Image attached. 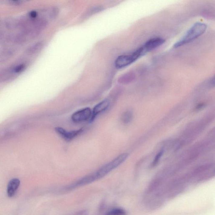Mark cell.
Returning <instances> with one entry per match:
<instances>
[{
	"instance_id": "obj_1",
	"label": "cell",
	"mask_w": 215,
	"mask_h": 215,
	"mask_svg": "<svg viewBox=\"0 0 215 215\" xmlns=\"http://www.w3.org/2000/svg\"><path fill=\"white\" fill-rule=\"evenodd\" d=\"M207 28V25L204 23H195L174 44V47H179L193 41L204 34Z\"/></svg>"
},
{
	"instance_id": "obj_2",
	"label": "cell",
	"mask_w": 215,
	"mask_h": 215,
	"mask_svg": "<svg viewBox=\"0 0 215 215\" xmlns=\"http://www.w3.org/2000/svg\"><path fill=\"white\" fill-rule=\"evenodd\" d=\"M128 156V153H122L119 155L110 162L107 163L101 167L100 169L94 173L97 180L103 178L109 173L110 172L119 166L126 160Z\"/></svg>"
},
{
	"instance_id": "obj_3",
	"label": "cell",
	"mask_w": 215,
	"mask_h": 215,
	"mask_svg": "<svg viewBox=\"0 0 215 215\" xmlns=\"http://www.w3.org/2000/svg\"><path fill=\"white\" fill-rule=\"evenodd\" d=\"M145 53L143 47H142L131 54L119 56L117 59H116L115 67L118 69H121L127 67L135 61L139 57Z\"/></svg>"
},
{
	"instance_id": "obj_4",
	"label": "cell",
	"mask_w": 215,
	"mask_h": 215,
	"mask_svg": "<svg viewBox=\"0 0 215 215\" xmlns=\"http://www.w3.org/2000/svg\"><path fill=\"white\" fill-rule=\"evenodd\" d=\"M92 115V111L90 108L79 110L72 114V119L74 122H81L90 119Z\"/></svg>"
},
{
	"instance_id": "obj_5",
	"label": "cell",
	"mask_w": 215,
	"mask_h": 215,
	"mask_svg": "<svg viewBox=\"0 0 215 215\" xmlns=\"http://www.w3.org/2000/svg\"><path fill=\"white\" fill-rule=\"evenodd\" d=\"M55 130L64 139L69 141L72 140L73 138L79 135L83 132V129L79 130L67 131L65 129L60 127H57L55 128Z\"/></svg>"
},
{
	"instance_id": "obj_6",
	"label": "cell",
	"mask_w": 215,
	"mask_h": 215,
	"mask_svg": "<svg viewBox=\"0 0 215 215\" xmlns=\"http://www.w3.org/2000/svg\"><path fill=\"white\" fill-rule=\"evenodd\" d=\"M110 103L111 102L109 100L105 99L95 106L93 109L92 115L90 120L93 121L97 116L108 109V108L109 107Z\"/></svg>"
},
{
	"instance_id": "obj_7",
	"label": "cell",
	"mask_w": 215,
	"mask_h": 215,
	"mask_svg": "<svg viewBox=\"0 0 215 215\" xmlns=\"http://www.w3.org/2000/svg\"><path fill=\"white\" fill-rule=\"evenodd\" d=\"M164 42L165 40L161 38H153L148 41L142 47L145 53H146L162 45Z\"/></svg>"
},
{
	"instance_id": "obj_8",
	"label": "cell",
	"mask_w": 215,
	"mask_h": 215,
	"mask_svg": "<svg viewBox=\"0 0 215 215\" xmlns=\"http://www.w3.org/2000/svg\"><path fill=\"white\" fill-rule=\"evenodd\" d=\"M213 164L211 163H207V164H203L195 168L191 174L188 175V176L190 178L192 177L201 175H203L204 176L205 174V173L213 168Z\"/></svg>"
},
{
	"instance_id": "obj_9",
	"label": "cell",
	"mask_w": 215,
	"mask_h": 215,
	"mask_svg": "<svg viewBox=\"0 0 215 215\" xmlns=\"http://www.w3.org/2000/svg\"><path fill=\"white\" fill-rule=\"evenodd\" d=\"M20 181L19 179H13L9 181L8 184L7 194L8 196L11 197L16 194L20 185Z\"/></svg>"
},
{
	"instance_id": "obj_10",
	"label": "cell",
	"mask_w": 215,
	"mask_h": 215,
	"mask_svg": "<svg viewBox=\"0 0 215 215\" xmlns=\"http://www.w3.org/2000/svg\"><path fill=\"white\" fill-rule=\"evenodd\" d=\"M133 116V115L132 112L130 111H126L122 114L121 120L124 124H129L132 121Z\"/></svg>"
},
{
	"instance_id": "obj_11",
	"label": "cell",
	"mask_w": 215,
	"mask_h": 215,
	"mask_svg": "<svg viewBox=\"0 0 215 215\" xmlns=\"http://www.w3.org/2000/svg\"><path fill=\"white\" fill-rule=\"evenodd\" d=\"M43 44L42 43H38L32 45L31 47H29L28 50H27V53L30 54H33L37 52V51H39L40 49H41L43 47Z\"/></svg>"
},
{
	"instance_id": "obj_12",
	"label": "cell",
	"mask_w": 215,
	"mask_h": 215,
	"mask_svg": "<svg viewBox=\"0 0 215 215\" xmlns=\"http://www.w3.org/2000/svg\"><path fill=\"white\" fill-rule=\"evenodd\" d=\"M126 211L122 208H116L108 212L106 215H125Z\"/></svg>"
},
{
	"instance_id": "obj_13",
	"label": "cell",
	"mask_w": 215,
	"mask_h": 215,
	"mask_svg": "<svg viewBox=\"0 0 215 215\" xmlns=\"http://www.w3.org/2000/svg\"><path fill=\"white\" fill-rule=\"evenodd\" d=\"M163 154H164V151L163 150H161L158 153L157 155L155 157L153 163L151 164V166L152 167H154V166L157 165V164L159 163V161L161 159V158Z\"/></svg>"
},
{
	"instance_id": "obj_14",
	"label": "cell",
	"mask_w": 215,
	"mask_h": 215,
	"mask_svg": "<svg viewBox=\"0 0 215 215\" xmlns=\"http://www.w3.org/2000/svg\"><path fill=\"white\" fill-rule=\"evenodd\" d=\"M26 68L25 64H22L18 65L17 66L14 67L13 70V72L16 74H19V73H21L24 70L25 68Z\"/></svg>"
},
{
	"instance_id": "obj_15",
	"label": "cell",
	"mask_w": 215,
	"mask_h": 215,
	"mask_svg": "<svg viewBox=\"0 0 215 215\" xmlns=\"http://www.w3.org/2000/svg\"><path fill=\"white\" fill-rule=\"evenodd\" d=\"M208 138L213 141L215 140V127L213 128L208 133Z\"/></svg>"
},
{
	"instance_id": "obj_16",
	"label": "cell",
	"mask_w": 215,
	"mask_h": 215,
	"mask_svg": "<svg viewBox=\"0 0 215 215\" xmlns=\"http://www.w3.org/2000/svg\"><path fill=\"white\" fill-rule=\"evenodd\" d=\"M9 3L10 4H12L13 5H15V6H17V5H21V4H22L23 3H24V2H26V1H20V0H18V1H14V0H11V1H8Z\"/></svg>"
},
{
	"instance_id": "obj_17",
	"label": "cell",
	"mask_w": 215,
	"mask_h": 215,
	"mask_svg": "<svg viewBox=\"0 0 215 215\" xmlns=\"http://www.w3.org/2000/svg\"><path fill=\"white\" fill-rule=\"evenodd\" d=\"M37 16V12L35 11H32L30 12L29 14V17L32 19H36Z\"/></svg>"
},
{
	"instance_id": "obj_18",
	"label": "cell",
	"mask_w": 215,
	"mask_h": 215,
	"mask_svg": "<svg viewBox=\"0 0 215 215\" xmlns=\"http://www.w3.org/2000/svg\"><path fill=\"white\" fill-rule=\"evenodd\" d=\"M210 87H215V75L210 80Z\"/></svg>"
},
{
	"instance_id": "obj_19",
	"label": "cell",
	"mask_w": 215,
	"mask_h": 215,
	"mask_svg": "<svg viewBox=\"0 0 215 215\" xmlns=\"http://www.w3.org/2000/svg\"><path fill=\"white\" fill-rule=\"evenodd\" d=\"M204 106H205V104H204V103L199 104V105L197 106V109H202V108L204 107Z\"/></svg>"
},
{
	"instance_id": "obj_20",
	"label": "cell",
	"mask_w": 215,
	"mask_h": 215,
	"mask_svg": "<svg viewBox=\"0 0 215 215\" xmlns=\"http://www.w3.org/2000/svg\"><path fill=\"white\" fill-rule=\"evenodd\" d=\"M212 176H215V168L213 171L212 172Z\"/></svg>"
}]
</instances>
